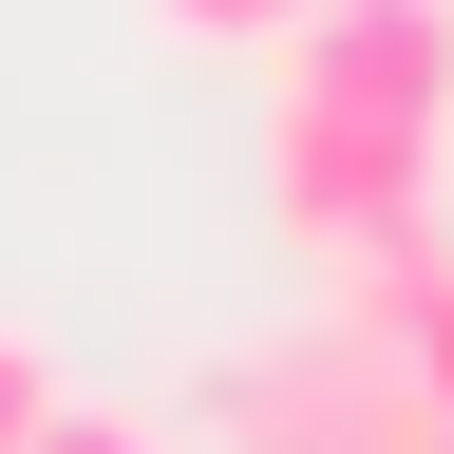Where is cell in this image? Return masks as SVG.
I'll return each mask as SVG.
<instances>
[{
    "label": "cell",
    "mask_w": 454,
    "mask_h": 454,
    "mask_svg": "<svg viewBox=\"0 0 454 454\" xmlns=\"http://www.w3.org/2000/svg\"><path fill=\"white\" fill-rule=\"evenodd\" d=\"M265 208L303 227L322 265L417 247V227H435V133H397V114H340V95H303V76H265Z\"/></svg>",
    "instance_id": "obj_1"
},
{
    "label": "cell",
    "mask_w": 454,
    "mask_h": 454,
    "mask_svg": "<svg viewBox=\"0 0 454 454\" xmlns=\"http://www.w3.org/2000/svg\"><path fill=\"white\" fill-rule=\"evenodd\" d=\"M454 417L417 397V360L360 322H303V340H265V360H227V454H435Z\"/></svg>",
    "instance_id": "obj_2"
},
{
    "label": "cell",
    "mask_w": 454,
    "mask_h": 454,
    "mask_svg": "<svg viewBox=\"0 0 454 454\" xmlns=\"http://www.w3.org/2000/svg\"><path fill=\"white\" fill-rule=\"evenodd\" d=\"M265 76H303L340 114H397V133H454V0H322Z\"/></svg>",
    "instance_id": "obj_3"
},
{
    "label": "cell",
    "mask_w": 454,
    "mask_h": 454,
    "mask_svg": "<svg viewBox=\"0 0 454 454\" xmlns=\"http://www.w3.org/2000/svg\"><path fill=\"white\" fill-rule=\"evenodd\" d=\"M152 20H170V38H208V57H284L322 0H152Z\"/></svg>",
    "instance_id": "obj_4"
},
{
    "label": "cell",
    "mask_w": 454,
    "mask_h": 454,
    "mask_svg": "<svg viewBox=\"0 0 454 454\" xmlns=\"http://www.w3.org/2000/svg\"><path fill=\"white\" fill-rule=\"evenodd\" d=\"M38 417H57V340L0 322V454H38Z\"/></svg>",
    "instance_id": "obj_5"
},
{
    "label": "cell",
    "mask_w": 454,
    "mask_h": 454,
    "mask_svg": "<svg viewBox=\"0 0 454 454\" xmlns=\"http://www.w3.org/2000/svg\"><path fill=\"white\" fill-rule=\"evenodd\" d=\"M38 454H170V435H152V417H114V397H57Z\"/></svg>",
    "instance_id": "obj_6"
},
{
    "label": "cell",
    "mask_w": 454,
    "mask_h": 454,
    "mask_svg": "<svg viewBox=\"0 0 454 454\" xmlns=\"http://www.w3.org/2000/svg\"><path fill=\"white\" fill-rule=\"evenodd\" d=\"M435 454H454V435H435Z\"/></svg>",
    "instance_id": "obj_7"
}]
</instances>
